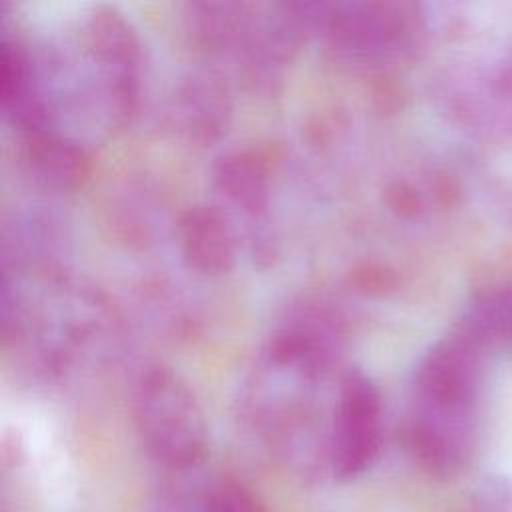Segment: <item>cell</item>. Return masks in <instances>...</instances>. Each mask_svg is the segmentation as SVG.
<instances>
[{"label": "cell", "mask_w": 512, "mask_h": 512, "mask_svg": "<svg viewBox=\"0 0 512 512\" xmlns=\"http://www.w3.org/2000/svg\"><path fill=\"white\" fill-rule=\"evenodd\" d=\"M452 332L484 354L512 342V288H486L462 310Z\"/></svg>", "instance_id": "obj_6"}, {"label": "cell", "mask_w": 512, "mask_h": 512, "mask_svg": "<svg viewBox=\"0 0 512 512\" xmlns=\"http://www.w3.org/2000/svg\"><path fill=\"white\" fill-rule=\"evenodd\" d=\"M226 94L218 80L192 78L180 92V114L186 128L210 138L220 132L226 116Z\"/></svg>", "instance_id": "obj_9"}, {"label": "cell", "mask_w": 512, "mask_h": 512, "mask_svg": "<svg viewBox=\"0 0 512 512\" xmlns=\"http://www.w3.org/2000/svg\"><path fill=\"white\" fill-rule=\"evenodd\" d=\"M132 418L144 450L162 468L190 472L206 458L204 412L188 384L172 370L152 366L138 376Z\"/></svg>", "instance_id": "obj_2"}, {"label": "cell", "mask_w": 512, "mask_h": 512, "mask_svg": "<svg viewBox=\"0 0 512 512\" xmlns=\"http://www.w3.org/2000/svg\"><path fill=\"white\" fill-rule=\"evenodd\" d=\"M218 190L240 210L258 218L266 214L270 202L268 172L260 158L248 152L222 156L214 166Z\"/></svg>", "instance_id": "obj_8"}, {"label": "cell", "mask_w": 512, "mask_h": 512, "mask_svg": "<svg viewBox=\"0 0 512 512\" xmlns=\"http://www.w3.org/2000/svg\"><path fill=\"white\" fill-rule=\"evenodd\" d=\"M382 438L384 418L380 392L364 372L350 368L338 382L328 476L334 482H350L366 474L380 456Z\"/></svg>", "instance_id": "obj_4"}, {"label": "cell", "mask_w": 512, "mask_h": 512, "mask_svg": "<svg viewBox=\"0 0 512 512\" xmlns=\"http://www.w3.org/2000/svg\"><path fill=\"white\" fill-rule=\"evenodd\" d=\"M306 32H318L344 60L392 64L410 58L424 36L420 6L408 2L298 4Z\"/></svg>", "instance_id": "obj_1"}, {"label": "cell", "mask_w": 512, "mask_h": 512, "mask_svg": "<svg viewBox=\"0 0 512 512\" xmlns=\"http://www.w3.org/2000/svg\"><path fill=\"white\" fill-rule=\"evenodd\" d=\"M182 256L202 274H222L236 260V238L226 216L214 206L188 208L178 222Z\"/></svg>", "instance_id": "obj_5"}, {"label": "cell", "mask_w": 512, "mask_h": 512, "mask_svg": "<svg viewBox=\"0 0 512 512\" xmlns=\"http://www.w3.org/2000/svg\"><path fill=\"white\" fill-rule=\"evenodd\" d=\"M484 358L452 330L432 344L414 370L406 422L442 430L476 428Z\"/></svg>", "instance_id": "obj_3"}, {"label": "cell", "mask_w": 512, "mask_h": 512, "mask_svg": "<svg viewBox=\"0 0 512 512\" xmlns=\"http://www.w3.org/2000/svg\"><path fill=\"white\" fill-rule=\"evenodd\" d=\"M194 512H266L262 502L236 480H214L192 494Z\"/></svg>", "instance_id": "obj_10"}, {"label": "cell", "mask_w": 512, "mask_h": 512, "mask_svg": "<svg viewBox=\"0 0 512 512\" xmlns=\"http://www.w3.org/2000/svg\"><path fill=\"white\" fill-rule=\"evenodd\" d=\"M22 162L34 182L46 188H68L84 172L82 144L54 132L24 134Z\"/></svg>", "instance_id": "obj_7"}]
</instances>
